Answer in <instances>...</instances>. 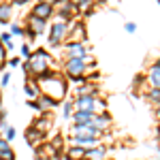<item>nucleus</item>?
<instances>
[{
	"label": "nucleus",
	"mask_w": 160,
	"mask_h": 160,
	"mask_svg": "<svg viewBox=\"0 0 160 160\" xmlns=\"http://www.w3.org/2000/svg\"><path fill=\"white\" fill-rule=\"evenodd\" d=\"M38 88H41V94L49 96L53 102H60L66 96V81L62 79L58 73H45L37 79Z\"/></svg>",
	"instance_id": "nucleus-1"
},
{
	"label": "nucleus",
	"mask_w": 160,
	"mask_h": 160,
	"mask_svg": "<svg viewBox=\"0 0 160 160\" xmlns=\"http://www.w3.org/2000/svg\"><path fill=\"white\" fill-rule=\"evenodd\" d=\"M24 71L28 73V77H32V79H38L41 75L49 73V53L45 49L34 51V53L24 62Z\"/></svg>",
	"instance_id": "nucleus-2"
},
{
	"label": "nucleus",
	"mask_w": 160,
	"mask_h": 160,
	"mask_svg": "<svg viewBox=\"0 0 160 160\" xmlns=\"http://www.w3.org/2000/svg\"><path fill=\"white\" fill-rule=\"evenodd\" d=\"M71 26H73V22L68 24V22H64V19H58L56 24H51V32H49V37H47L49 47H58L62 41H66V34H68Z\"/></svg>",
	"instance_id": "nucleus-3"
},
{
	"label": "nucleus",
	"mask_w": 160,
	"mask_h": 160,
	"mask_svg": "<svg viewBox=\"0 0 160 160\" xmlns=\"http://www.w3.org/2000/svg\"><path fill=\"white\" fill-rule=\"evenodd\" d=\"M88 71V64L83 58H68L66 64H64V73L68 75L71 79H77V77H83Z\"/></svg>",
	"instance_id": "nucleus-4"
},
{
	"label": "nucleus",
	"mask_w": 160,
	"mask_h": 160,
	"mask_svg": "<svg viewBox=\"0 0 160 160\" xmlns=\"http://www.w3.org/2000/svg\"><path fill=\"white\" fill-rule=\"evenodd\" d=\"M71 43H86V26L79 24V22H73L68 34H66V45Z\"/></svg>",
	"instance_id": "nucleus-5"
},
{
	"label": "nucleus",
	"mask_w": 160,
	"mask_h": 160,
	"mask_svg": "<svg viewBox=\"0 0 160 160\" xmlns=\"http://www.w3.org/2000/svg\"><path fill=\"white\" fill-rule=\"evenodd\" d=\"M71 135H77V137H92V139H100L102 132L98 128H94L92 124H75L71 128Z\"/></svg>",
	"instance_id": "nucleus-6"
},
{
	"label": "nucleus",
	"mask_w": 160,
	"mask_h": 160,
	"mask_svg": "<svg viewBox=\"0 0 160 160\" xmlns=\"http://www.w3.org/2000/svg\"><path fill=\"white\" fill-rule=\"evenodd\" d=\"M79 13L77 9V4H75L73 0H66V2H58V19H73L75 15Z\"/></svg>",
	"instance_id": "nucleus-7"
},
{
	"label": "nucleus",
	"mask_w": 160,
	"mask_h": 160,
	"mask_svg": "<svg viewBox=\"0 0 160 160\" xmlns=\"http://www.w3.org/2000/svg\"><path fill=\"white\" fill-rule=\"evenodd\" d=\"M28 105L34 107V109H38L41 113H51V109L56 107V102H53L49 96H45V94H41L37 100H28Z\"/></svg>",
	"instance_id": "nucleus-8"
},
{
	"label": "nucleus",
	"mask_w": 160,
	"mask_h": 160,
	"mask_svg": "<svg viewBox=\"0 0 160 160\" xmlns=\"http://www.w3.org/2000/svg\"><path fill=\"white\" fill-rule=\"evenodd\" d=\"M100 139H92V137H77L71 135V145H79L83 149H92V148H98Z\"/></svg>",
	"instance_id": "nucleus-9"
},
{
	"label": "nucleus",
	"mask_w": 160,
	"mask_h": 160,
	"mask_svg": "<svg viewBox=\"0 0 160 160\" xmlns=\"http://www.w3.org/2000/svg\"><path fill=\"white\" fill-rule=\"evenodd\" d=\"M66 56L68 58H83L86 60L90 53H88L86 43H71V45H66Z\"/></svg>",
	"instance_id": "nucleus-10"
},
{
	"label": "nucleus",
	"mask_w": 160,
	"mask_h": 160,
	"mask_svg": "<svg viewBox=\"0 0 160 160\" xmlns=\"http://www.w3.org/2000/svg\"><path fill=\"white\" fill-rule=\"evenodd\" d=\"M56 13V7H51V4H45V2H38V4H34V9H32V15L34 17H38V19H49L51 15Z\"/></svg>",
	"instance_id": "nucleus-11"
},
{
	"label": "nucleus",
	"mask_w": 160,
	"mask_h": 160,
	"mask_svg": "<svg viewBox=\"0 0 160 160\" xmlns=\"http://www.w3.org/2000/svg\"><path fill=\"white\" fill-rule=\"evenodd\" d=\"M94 98H96V96H83V94H77V98H75V111H88V113H92Z\"/></svg>",
	"instance_id": "nucleus-12"
},
{
	"label": "nucleus",
	"mask_w": 160,
	"mask_h": 160,
	"mask_svg": "<svg viewBox=\"0 0 160 160\" xmlns=\"http://www.w3.org/2000/svg\"><path fill=\"white\" fill-rule=\"evenodd\" d=\"M26 96H28V100H37L38 96H41V88H38L37 79H32V77H28V81H26Z\"/></svg>",
	"instance_id": "nucleus-13"
},
{
	"label": "nucleus",
	"mask_w": 160,
	"mask_h": 160,
	"mask_svg": "<svg viewBox=\"0 0 160 160\" xmlns=\"http://www.w3.org/2000/svg\"><path fill=\"white\" fill-rule=\"evenodd\" d=\"M92 126H94V128H98L100 132H102V130H107V128L111 126V118L107 115V113L94 115V118H92Z\"/></svg>",
	"instance_id": "nucleus-14"
},
{
	"label": "nucleus",
	"mask_w": 160,
	"mask_h": 160,
	"mask_svg": "<svg viewBox=\"0 0 160 160\" xmlns=\"http://www.w3.org/2000/svg\"><path fill=\"white\" fill-rule=\"evenodd\" d=\"M51 124H53V118H51V113H43V118H38L37 122H34V128H37L38 132H47Z\"/></svg>",
	"instance_id": "nucleus-15"
},
{
	"label": "nucleus",
	"mask_w": 160,
	"mask_h": 160,
	"mask_svg": "<svg viewBox=\"0 0 160 160\" xmlns=\"http://www.w3.org/2000/svg\"><path fill=\"white\" fill-rule=\"evenodd\" d=\"M148 83L149 88H160V64H154L148 73Z\"/></svg>",
	"instance_id": "nucleus-16"
},
{
	"label": "nucleus",
	"mask_w": 160,
	"mask_h": 160,
	"mask_svg": "<svg viewBox=\"0 0 160 160\" xmlns=\"http://www.w3.org/2000/svg\"><path fill=\"white\" fill-rule=\"evenodd\" d=\"M66 158L68 160H86V149L79 145H68L66 149Z\"/></svg>",
	"instance_id": "nucleus-17"
},
{
	"label": "nucleus",
	"mask_w": 160,
	"mask_h": 160,
	"mask_svg": "<svg viewBox=\"0 0 160 160\" xmlns=\"http://www.w3.org/2000/svg\"><path fill=\"white\" fill-rule=\"evenodd\" d=\"M28 30H32L34 34H41V32L45 30V19H38L34 15H30V17H28Z\"/></svg>",
	"instance_id": "nucleus-18"
},
{
	"label": "nucleus",
	"mask_w": 160,
	"mask_h": 160,
	"mask_svg": "<svg viewBox=\"0 0 160 160\" xmlns=\"http://www.w3.org/2000/svg\"><path fill=\"white\" fill-rule=\"evenodd\" d=\"M107 158V149L105 148H92V149H86V160H105Z\"/></svg>",
	"instance_id": "nucleus-19"
},
{
	"label": "nucleus",
	"mask_w": 160,
	"mask_h": 160,
	"mask_svg": "<svg viewBox=\"0 0 160 160\" xmlns=\"http://www.w3.org/2000/svg\"><path fill=\"white\" fill-rule=\"evenodd\" d=\"M26 141H28L30 145H41L43 132H38L37 128H28V130H26Z\"/></svg>",
	"instance_id": "nucleus-20"
},
{
	"label": "nucleus",
	"mask_w": 160,
	"mask_h": 160,
	"mask_svg": "<svg viewBox=\"0 0 160 160\" xmlns=\"http://www.w3.org/2000/svg\"><path fill=\"white\" fill-rule=\"evenodd\" d=\"M94 113H88V111H75L73 113V122L75 124H92Z\"/></svg>",
	"instance_id": "nucleus-21"
},
{
	"label": "nucleus",
	"mask_w": 160,
	"mask_h": 160,
	"mask_svg": "<svg viewBox=\"0 0 160 160\" xmlns=\"http://www.w3.org/2000/svg\"><path fill=\"white\" fill-rule=\"evenodd\" d=\"M96 92H98V90H96V86L86 83V81H83V83L79 86V90H77V94H83V96H96Z\"/></svg>",
	"instance_id": "nucleus-22"
},
{
	"label": "nucleus",
	"mask_w": 160,
	"mask_h": 160,
	"mask_svg": "<svg viewBox=\"0 0 160 160\" xmlns=\"http://www.w3.org/2000/svg\"><path fill=\"white\" fill-rule=\"evenodd\" d=\"M11 15H13V7H11V4H0V24L9 22Z\"/></svg>",
	"instance_id": "nucleus-23"
},
{
	"label": "nucleus",
	"mask_w": 160,
	"mask_h": 160,
	"mask_svg": "<svg viewBox=\"0 0 160 160\" xmlns=\"http://www.w3.org/2000/svg\"><path fill=\"white\" fill-rule=\"evenodd\" d=\"M92 113H94V115L107 113V102H105L102 98H94V105H92Z\"/></svg>",
	"instance_id": "nucleus-24"
},
{
	"label": "nucleus",
	"mask_w": 160,
	"mask_h": 160,
	"mask_svg": "<svg viewBox=\"0 0 160 160\" xmlns=\"http://www.w3.org/2000/svg\"><path fill=\"white\" fill-rule=\"evenodd\" d=\"M0 43H2V47H4V49H13V47H15L11 32H2V34H0Z\"/></svg>",
	"instance_id": "nucleus-25"
},
{
	"label": "nucleus",
	"mask_w": 160,
	"mask_h": 160,
	"mask_svg": "<svg viewBox=\"0 0 160 160\" xmlns=\"http://www.w3.org/2000/svg\"><path fill=\"white\" fill-rule=\"evenodd\" d=\"M148 98L154 105H160V88H149L148 90Z\"/></svg>",
	"instance_id": "nucleus-26"
},
{
	"label": "nucleus",
	"mask_w": 160,
	"mask_h": 160,
	"mask_svg": "<svg viewBox=\"0 0 160 160\" xmlns=\"http://www.w3.org/2000/svg\"><path fill=\"white\" fill-rule=\"evenodd\" d=\"M64 118L68 120V118H73V113H75V100H68V102H64Z\"/></svg>",
	"instance_id": "nucleus-27"
},
{
	"label": "nucleus",
	"mask_w": 160,
	"mask_h": 160,
	"mask_svg": "<svg viewBox=\"0 0 160 160\" xmlns=\"http://www.w3.org/2000/svg\"><path fill=\"white\" fill-rule=\"evenodd\" d=\"M0 160H15V154H13V149H11V148L0 149Z\"/></svg>",
	"instance_id": "nucleus-28"
},
{
	"label": "nucleus",
	"mask_w": 160,
	"mask_h": 160,
	"mask_svg": "<svg viewBox=\"0 0 160 160\" xmlns=\"http://www.w3.org/2000/svg\"><path fill=\"white\" fill-rule=\"evenodd\" d=\"M15 135H17V132H15V128H13V126H7V130H4V139H7V141H11V139H15Z\"/></svg>",
	"instance_id": "nucleus-29"
},
{
	"label": "nucleus",
	"mask_w": 160,
	"mask_h": 160,
	"mask_svg": "<svg viewBox=\"0 0 160 160\" xmlns=\"http://www.w3.org/2000/svg\"><path fill=\"white\" fill-rule=\"evenodd\" d=\"M124 30H126L128 34H132V32L137 30V24L135 22H126V24H124Z\"/></svg>",
	"instance_id": "nucleus-30"
},
{
	"label": "nucleus",
	"mask_w": 160,
	"mask_h": 160,
	"mask_svg": "<svg viewBox=\"0 0 160 160\" xmlns=\"http://www.w3.org/2000/svg\"><path fill=\"white\" fill-rule=\"evenodd\" d=\"M11 34H24V28L19 24H11Z\"/></svg>",
	"instance_id": "nucleus-31"
},
{
	"label": "nucleus",
	"mask_w": 160,
	"mask_h": 160,
	"mask_svg": "<svg viewBox=\"0 0 160 160\" xmlns=\"http://www.w3.org/2000/svg\"><path fill=\"white\" fill-rule=\"evenodd\" d=\"M9 81H11V75L9 73H2V77H0V86H9Z\"/></svg>",
	"instance_id": "nucleus-32"
},
{
	"label": "nucleus",
	"mask_w": 160,
	"mask_h": 160,
	"mask_svg": "<svg viewBox=\"0 0 160 160\" xmlns=\"http://www.w3.org/2000/svg\"><path fill=\"white\" fill-rule=\"evenodd\" d=\"M4 60H7V49H4L2 43H0V64H4Z\"/></svg>",
	"instance_id": "nucleus-33"
},
{
	"label": "nucleus",
	"mask_w": 160,
	"mask_h": 160,
	"mask_svg": "<svg viewBox=\"0 0 160 160\" xmlns=\"http://www.w3.org/2000/svg\"><path fill=\"white\" fill-rule=\"evenodd\" d=\"M22 56H24V58H30V56H32V53H30V47H28V45H24V47H22Z\"/></svg>",
	"instance_id": "nucleus-34"
},
{
	"label": "nucleus",
	"mask_w": 160,
	"mask_h": 160,
	"mask_svg": "<svg viewBox=\"0 0 160 160\" xmlns=\"http://www.w3.org/2000/svg\"><path fill=\"white\" fill-rule=\"evenodd\" d=\"M9 64H11V66H19V64H22V58H11Z\"/></svg>",
	"instance_id": "nucleus-35"
},
{
	"label": "nucleus",
	"mask_w": 160,
	"mask_h": 160,
	"mask_svg": "<svg viewBox=\"0 0 160 160\" xmlns=\"http://www.w3.org/2000/svg\"><path fill=\"white\" fill-rule=\"evenodd\" d=\"M9 148V141L7 139H0V149H7Z\"/></svg>",
	"instance_id": "nucleus-36"
},
{
	"label": "nucleus",
	"mask_w": 160,
	"mask_h": 160,
	"mask_svg": "<svg viewBox=\"0 0 160 160\" xmlns=\"http://www.w3.org/2000/svg\"><path fill=\"white\" fill-rule=\"evenodd\" d=\"M38 2H45V4H51V7H56V4H58V0H38Z\"/></svg>",
	"instance_id": "nucleus-37"
},
{
	"label": "nucleus",
	"mask_w": 160,
	"mask_h": 160,
	"mask_svg": "<svg viewBox=\"0 0 160 160\" xmlns=\"http://www.w3.org/2000/svg\"><path fill=\"white\" fill-rule=\"evenodd\" d=\"M26 2H28V0H13V4H15V7H22V4H26Z\"/></svg>",
	"instance_id": "nucleus-38"
},
{
	"label": "nucleus",
	"mask_w": 160,
	"mask_h": 160,
	"mask_svg": "<svg viewBox=\"0 0 160 160\" xmlns=\"http://www.w3.org/2000/svg\"><path fill=\"white\" fill-rule=\"evenodd\" d=\"M38 160H51V156H38Z\"/></svg>",
	"instance_id": "nucleus-39"
},
{
	"label": "nucleus",
	"mask_w": 160,
	"mask_h": 160,
	"mask_svg": "<svg viewBox=\"0 0 160 160\" xmlns=\"http://www.w3.org/2000/svg\"><path fill=\"white\" fill-rule=\"evenodd\" d=\"M156 107H158V109H156V118L160 120V105H156Z\"/></svg>",
	"instance_id": "nucleus-40"
},
{
	"label": "nucleus",
	"mask_w": 160,
	"mask_h": 160,
	"mask_svg": "<svg viewBox=\"0 0 160 160\" xmlns=\"http://www.w3.org/2000/svg\"><path fill=\"white\" fill-rule=\"evenodd\" d=\"M94 2H96V4H100V2H107V0H94Z\"/></svg>",
	"instance_id": "nucleus-41"
},
{
	"label": "nucleus",
	"mask_w": 160,
	"mask_h": 160,
	"mask_svg": "<svg viewBox=\"0 0 160 160\" xmlns=\"http://www.w3.org/2000/svg\"><path fill=\"white\" fill-rule=\"evenodd\" d=\"M158 137H160V126H158Z\"/></svg>",
	"instance_id": "nucleus-42"
},
{
	"label": "nucleus",
	"mask_w": 160,
	"mask_h": 160,
	"mask_svg": "<svg viewBox=\"0 0 160 160\" xmlns=\"http://www.w3.org/2000/svg\"><path fill=\"white\" fill-rule=\"evenodd\" d=\"M58 2H66V0H58Z\"/></svg>",
	"instance_id": "nucleus-43"
},
{
	"label": "nucleus",
	"mask_w": 160,
	"mask_h": 160,
	"mask_svg": "<svg viewBox=\"0 0 160 160\" xmlns=\"http://www.w3.org/2000/svg\"><path fill=\"white\" fill-rule=\"evenodd\" d=\"M0 71H2V64H0Z\"/></svg>",
	"instance_id": "nucleus-44"
},
{
	"label": "nucleus",
	"mask_w": 160,
	"mask_h": 160,
	"mask_svg": "<svg viewBox=\"0 0 160 160\" xmlns=\"http://www.w3.org/2000/svg\"><path fill=\"white\" fill-rule=\"evenodd\" d=\"M156 64H160V60H158V62H156Z\"/></svg>",
	"instance_id": "nucleus-45"
},
{
	"label": "nucleus",
	"mask_w": 160,
	"mask_h": 160,
	"mask_svg": "<svg viewBox=\"0 0 160 160\" xmlns=\"http://www.w3.org/2000/svg\"><path fill=\"white\" fill-rule=\"evenodd\" d=\"M158 2H160V0H158Z\"/></svg>",
	"instance_id": "nucleus-46"
}]
</instances>
